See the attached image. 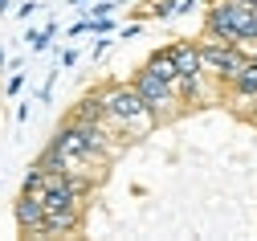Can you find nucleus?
Returning a JSON list of instances; mask_svg holds the SVG:
<instances>
[{
    "label": "nucleus",
    "instance_id": "5",
    "mask_svg": "<svg viewBox=\"0 0 257 241\" xmlns=\"http://www.w3.org/2000/svg\"><path fill=\"white\" fill-rule=\"evenodd\" d=\"M168 49H172V57H176V65H180V82L204 74V70H200V45H196V41H172Z\"/></svg>",
    "mask_w": 257,
    "mask_h": 241
},
{
    "label": "nucleus",
    "instance_id": "14",
    "mask_svg": "<svg viewBox=\"0 0 257 241\" xmlns=\"http://www.w3.org/2000/svg\"><path fill=\"white\" fill-rule=\"evenodd\" d=\"M0 13H9V0H0Z\"/></svg>",
    "mask_w": 257,
    "mask_h": 241
},
{
    "label": "nucleus",
    "instance_id": "1",
    "mask_svg": "<svg viewBox=\"0 0 257 241\" xmlns=\"http://www.w3.org/2000/svg\"><path fill=\"white\" fill-rule=\"evenodd\" d=\"M102 107H106V127L110 131H126V135H147L159 115L143 102V94L135 90V82H118V86H102Z\"/></svg>",
    "mask_w": 257,
    "mask_h": 241
},
{
    "label": "nucleus",
    "instance_id": "8",
    "mask_svg": "<svg viewBox=\"0 0 257 241\" xmlns=\"http://www.w3.org/2000/svg\"><path fill=\"white\" fill-rule=\"evenodd\" d=\"M74 119H82V123H106V107H102V86L78 98V107H74Z\"/></svg>",
    "mask_w": 257,
    "mask_h": 241
},
{
    "label": "nucleus",
    "instance_id": "4",
    "mask_svg": "<svg viewBox=\"0 0 257 241\" xmlns=\"http://www.w3.org/2000/svg\"><path fill=\"white\" fill-rule=\"evenodd\" d=\"M13 217H17V229L25 237H45V192H25L17 196L13 204Z\"/></svg>",
    "mask_w": 257,
    "mask_h": 241
},
{
    "label": "nucleus",
    "instance_id": "15",
    "mask_svg": "<svg viewBox=\"0 0 257 241\" xmlns=\"http://www.w3.org/2000/svg\"><path fill=\"white\" fill-rule=\"evenodd\" d=\"M0 70H5V49H0Z\"/></svg>",
    "mask_w": 257,
    "mask_h": 241
},
{
    "label": "nucleus",
    "instance_id": "6",
    "mask_svg": "<svg viewBox=\"0 0 257 241\" xmlns=\"http://www.w3.org/2000/svg\"><path fill=\"white\" fill-rule=\"evenodd\" d=\"M233 98H241V102H253L257 98V57H245V65L233 74Z\"/></svg>",
    "mask_w": 257,
    "mask_h": 241
},
{
    "label": "nucleus",
    "instance_id": "3",
    "mask_svg": "<svg viewBox=\"0 0 257 241\" xmlns=\"http://www.w3.org/2000/svg\"><path fill=\"white\" fill-rule=\"evenodd\" d=\"M131 82H135V90L143 94V102H147V107H151L159 119H164V115H172V111L180 107V90H176L172 82H164L159 74H151L147 65H143V70H139Z\"/></svg>",
    "mask_w": 257,
    "mask_h": 241
},
{
    "label": "nucleus",
    "instance_id": "2",
    "mask_svg": "<svg viewBox=\"0 0 257 241\" xmlns=\"http://www.w3.org/2000/svg\"><path fill=\"white\" fill-rule=\"evenodd\" d=\"M245 45H224V41H204L200 45V70L204 74H216L224 82H233V74L245 65Z\"/></svg>",
    "mask_w": 257,
    "mask_h": 241
},
{
    "label": "nucleus",
    "instance_id": "7",
    "mask_svg": "<svg viewBox=\"0 0 257 241\" xmlns=\"http://www.w3.org/2000/svg\"><path fill=\"white\" fill-rule=\"evenodd\" d=\"M143 65H147L151 74H159L164 82H172V86L180 90V65H176V57H172V49H168V45H164V49H155V53H151Z\"/></svg>",
    "mask_w": 257,
    "mask_h": 241
},
{
    "label": "nucleus",
    "instance_id": "12",
    "mask_svg": "<svg viewBox=\"0 0 257 241\" xmlns=\"http://www.w3.org/2000/svg\"><path fill=\"white\" fill-rule=\"evenodd\" d=\"M21 86H25V74H21V70H17V74H13V78H9V94H17V90H21Z\"/></svg>",
    "mask_w": 257,
    "mask_h": 241
},
{
    "label": "nucleus",
    "instance_id": "13",
    "mask_svg": "<svg viewBox=\"0 0 257 241\" xmlns=\"http://www.w3.org/2000/svg\"><path fill=\"white\" fill-rule=\"evenodd\" d=\"M33 13H37V5H33V0H25V5L17 9V17H33Z\"/></svg>",
    "mask_w": 257,
    "mask_h": 241
},
{
    "label": "nucleus",
    "instance_id": "11",
    "mask_svg": "<svg viewBox=\"0 0 257 241\" xmlns=\"http://www.w3.org/2000/svg\"><path fill=\"white\" fill-rule=\"evenodd\" d=\"M90 13H94V17H110V13H114V0H102V5H94Z\"/></svg>",
    "mask_w": 257,
    "mask_h": 241
},
{
    "label": "nucleus",
    "instance_id": "10",
    "mask_svg": "<svg viewBox=\"0 0 257 241\" xmlns=\"http://www.w3.org/2000/svg\"><path fill=\"white\" fill-rule=\"evenodd\" d=\"M143 9H151V17H172V13H180V0H151Z\"/></svg>",
    "mask_w": 257,
    "mask_h": 241
},
{
    "label": "nucleus",
    "instance_id": "9",
    "mask_svg": "<svg viewBox=\"0 0 257 241\" xmlns=\"http://www.w3.org/2000/svg\"><path fill=\"white\" fill-rule=\"evenodd\" d=\"M53 33H57V25L49 21L45 29H29V37H25V41L33 45V53H45V49H49V41H53Z\"/></svg>",
    "mask_w": 257,
    "mask_h": 241
}]
</instances>
